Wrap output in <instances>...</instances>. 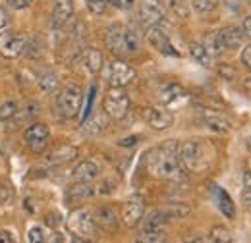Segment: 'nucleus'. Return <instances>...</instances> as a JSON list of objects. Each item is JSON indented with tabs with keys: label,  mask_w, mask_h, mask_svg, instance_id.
<instances>
[{
	"label": "nucleus",
	"mask_w": 251,
	"mask_h": 243,
	"mask_svg": "<svg viewBox=\"0 0 251 243\" xmlns=\"http://www.w3.org/2000/svg\"><path fill=\"white\" fill-rule=\"evenodd\" d=\"M27 240H29V243H41V242H45V234H43V230H41L39 226H35V228L29 230Z\"/></svg>",
	"instance_id": "obj_36"
},
{
	"label": "nucleus",
	"mask_w": 251,
	"mask_h": 243,
	"mask_svg": "<svg viewBox=\"0 0 251 243\" xmlns=\"http://www.w3.org/2000/svg\"><path fill=\"white\" fill-rule=\"evenodd\" d=\"M106 4H112V6H120V0H104Z\"/></svg>",
	"instance_id": "obj_47"
},
{
	"label": "nucleus",
	"mask_w": 251,
	"mask_h": 243,
	"mask_svg": "<svg viewBox=\"0 0 251 243\" xmlns=\"http://www.w3.org/2000/svg\"><path fill=\"white\" fill-rule=\"evenodd\" d=\"M45 222H47V226L56 228V226L60 224V214H58V213H49L47 216H45Z\"/></svg>",
	"instance_id": "obj_39"
},
{
	"label": "nucleus",
	"mask_w": 251,
	"mask_h": 243,
	"mask_svg": "<svg viewBox=\"0 0 251 243\" xmlns=\"http://www.w3.org/2000/svg\"><path fill=\"white\" fill-rule=\"evenodd\" d=\"M102 106H104V112H106L110 118L122 120L126 114H127V110H129V98H127V95L122 91V87H112L110 91L106 93Z\"/></svg>",
	"instance_id": "obj_6"
},
{
	"label": "nucleus",
	"mask_w": 251,
	"mask_h": 243,
	"mask_svg": "<svg viewBox=\"0 0 251 243\" xmlns=\"http://www.w3.org/2000/svg\"><path fill=\"white\" fill-rule=\"evenodd\" d=\"M162 214L168 218V222H170V220H178V218L188 216L189 207H186V205H170L168 209H164V211H162Z\"/></svg>",
	"instance_id": "obj_27"
},
{
	"label": "nucleus",
	"mask_w": 251,
	"mask_h": 243,
	"mask_svg": "<svg viewBox=\"0 0 251 243\" xmlns=\"http://www.w3.org/2000/svg\"><path fill=\"white\" fill-rule=\"evenodd\" d=\"M203 47L209 50L211 56H219L220 52H222V47H220L219 39H217V33H209L207 39H205V43H203Z\"/></svg>",
	"instance_id": "obj_28"
},
{
	"label": "nucleus",
	"mask_w": 251,
	"mask_h": 243,
	"mask_svg": "<svg viewBox=\"0 0 251 243\" xmlns=\"http://www.w3.org/2000/svg\"><path fill=\"white\" fill-rule=\"evenodd\" d=\"M242 31H244V37L251 39V16H248V18H246V22H244V27H242Z\"/></svg>",
	"instance_id": "obj_43"
},
{
	"label": "nucleus",
	"mask_w": 251,
	"mask_h": 243,
	"mask_svg": "<svg viewBox=\"0 0 251 243\" xmlns=\"http://www.w3.org/2000/svg\"><path fill=\"white\" fill-rule=\"evenodd\" d=\"M6 2H8V6L14 8V10H24V8L31 6L33 0H6Z\"/></svg>",
	"instance_id": "obj_38"
},
{
	"label": "nucleus",
	"mask_w": 251,
	"mask_h": 243,
	"mask_svg": "<svg viewBox=\"0 0 251 243\" xmlns=\"http://www.w3.org/2000/svg\"><path fill=\"white\" fill-rule=\"evenodd\" d=\"M217 39H219L222 50H236L242 47V41H244V31L236 25H230V27H224L217 33Z\"/></svg>",
	"instance_id": "obj_12"
},
{
	"label": "nucleus",
	"mask_w": 251,
	"mask_h": 243,
	"mask_svg": "<svg viewBox=\"0 0 251 243\" xmlns=\"http://www.w3.org/2000/svg\"><path fill=\"white\" fill-rule=\"evenodd\" d=\"M143 214H145V201L141 195H133L126 201L124 211H122V220L126 226H129V228L137 226L141 222Z\"/></svg>",
	"instance_id": "obj_9"
},
{
	"label": "nucleus",
	"mask_w": 251,
	"mask_h": 243,
	"mask_svg": "<svg viewBox=\"0 0 251 243\" xmlns=\"http://www.w3.org/2000/svg\"><path fill=\"white\" fill-rule=\"evenodd\" d=\"M81 62H83V66L87 68L89 73H97L102 68V54L97 49H85L81 52Z\"/></svg>",
	"instance_id": "obj_20"
},
{
	"label": "nucleus",
	"mask_w": 251,
	"mask_h": 243,
	"mask_svg": "<svg viewBox=\"0 0 251 243\" xmlns=\"http://www.w3.org/2000/svg\"><path fill=\"white\" fill-rule=\"evenodd\" d=\"M106 47L108 50L118 56V58H126V56H131L137 49H139V39L133 31L120 27V25H112L106 29Z\"/></svg>",
	"instance_id": "obj_3"
},
{
	"label": "nucleus",
	"mask_w": 251,
	"mask_h": 243,
	"mask_svg": "<svg viewBox=\"0 0 251 243\" xmlns=\"http://www.w3.org/2000/svg\"><path fill=\"white\" fill-rule=\"evenodd\" d=\"M164 236H166V232H143V236L139 238V242L160 243V242H164Z\"/></svg>",
	"instance_id": "obj_35"
},
{
	"label": "nucleus",
	"mask_w": 251,
	"mask_h": 243,
	"mask_svg": "<svg viewBox=\"0 0 251 243\" xmlns=\"http://www.w3.org/2000/svg\"><path fill=\"white\" fill-rule=\"evenodd\" d=\"M12 242H14V238H12L10 232H0V243H12Z\"/></svg>",
	"instance_id": "obj_44"
},
{
	"label": "nucleus",
	"mask_w": 251,
	"mask_h": 243,
	"mask_svg": "<svg viewBox=\"0 0 251 243\" xmlns=\"http://www.w3.org/2000/svg\"><path fill=\"white\" fill-rule=\"evenodd\" d=\"M242 201L246 207L251 209V172L244 174V183H242Z\"/></svg>",
	"instance_id": "obj_31"
},
{
	"label": "nucleus",
	"mask_w": 251,
	"mask_h": 243,
	"mask_svg": "<svg viewBox=\"0 0 251 243\" xmlns=\"http://www.w3.org/2000/svg\"><path fill=\"white\" fill-rule=\"evenodd\" d=\"M68 230L79 240H93L97 234L95 218L87 211H75L68 218Z\"/></svg>",
	"instance_id": "obj_5"
},
{
	"label": "nucleus",
	"mask_w": 251,
	"mask_h": 243,
	"mask_svg": "<svg viewBox=\"0 0 251 243\" xmlns=\"http://www.w3.org/2000/svg\"><path fill=\"white\" fill-rule=\"evenodd\" d=\"M246 147H248V151L251 152V135L248 137V139H246Z\"/></svg>",
	"instance_id": "obj_48"
},
{
	"label": "nucleus",
	"mask_w": 251,
	"mask_h": 243,
	"mask_svg": "<svg viewBox=\"0 0 251 243\" xmlns=\"http://www.w3.org/2000/svg\"><path fill=\"white\" fill-rule=\"evenodd\" d=\"M16 112H18L16 102H6V104H2V106H0V120H2V122L12 120Z\"/></svg>",
	"instance_id": "obj_34"
},
{
	"label": "nucleus",
	"mask_w": 251,
	"mask_h": 243,
	"mask_svg": "<svg viewBox=\"0 0 251 243\" xmlns=\"http://www.w3.org/2000/svg\"><path fill=\"white\" fill-rule=\"evenodd\" d=\"M39 85H41V89L43 91H54L56 87H58V77L54 75V73H45L41 79H39Z\"/></svg>",
	"instance_id": "obj_30"
},
{
	"label": "nucleus",
	"mask_w": 251,
	"mask_h": 243,
	"mask_svg": "<svg viewBox=\"0 0 251 243\" xmlns=\"http://www.w3.org/2000/svg\"><path fill=\"white\" fill-rule=\"evenodd\" d=\"M168 6L172 8V12L178 18H182V20L189 18V6L186 4V0H168Z\"/></svg>",
	"instance_id": "obj_29"
},
{
	"label": "nucleus",
	"mask_w": 251,
	"mask_h": 243,
	"mask_svg": "<svg viewBox=\"0 0 251 243\" xmlns=\"http://www.w3.org/2000/svg\"><path fill=\"white\" fill-rule=\"evenodd\" d=\"M147 122L153 129H168L172 123H174V114L168 110V108H162V106H151L147 110Z\"/></svg>",
	"instance_id": "obj_13"
},
{
	"label": "nucleus",
	"mask_w": 251,
	"mask_h": 243,
	"mask_svg": "<svg viewBox=\"0 0 251 243\" xmlns=\"http://www.w3.org/2000/svg\"><path fill=\"white\" fill-rule=\"evenodd\" d=\"M81 102H83V93L77 85L64 87L56 98V106H58L60 114L66 118H75L77 112L81 110Z\"/></svg>",
	"instance_id": "obj_4"
},
{
	"label": "nucleus",
	"mask_w": 251,
	"mask_h": 243,
	"mask_svg": "<svg viewBox=\"0 0 251 243\" xmlns=\"http://www.w3.org/2000/svg\"><path fill=\"white\" fill-rule=\"evenodd\" d=\"M189 52H191L193 60L199 62V64L205 66V68H209V66L213 64V56H211L209 50L203 47V43H193V45L189 47Z\"/></svg>",
	"instance_id": "obj_23"
},
{
	"label": "nucleus",
	"mask_w": 251,
	"mask_h": 243,
	"mask_svg": "<svg viewBox=\"0 0 251 243\" xmlns=\"http://www.w3.org/2000/svg\"><path fill=\"white\" fill-rule=\"evenodd\" d=\"M213 199H215V203H217V207H219L222 214L224 216H228V218H232L234 214H236V209H234V203H232V199H230V195L219 187V185H213Z\"/></svg>",
	"instance_id": "obj_16"
},
{
	"label": "nucleus",
	"mask_w": 251,
	"mask_h": 243,
	"mask_svg": "<svg viewBox=\"0 0 251 243\" xmlns=\"http://www.w3.org/2000/svg\"><path fill=\"white\" fill-rule=\"evenodd\" d=\"M149 170L155 178H160V180H182L184 178L176 141H166L151 152Z\"/></svg>",
	"instance_id": "obj_1"
},
{
	"label": "nucleus",
	"mask_w": 251,
	"mask_h": 243,
	"mask_svg": "<svg viewBox=\"0 0 251 243\" xmlns=\"http://www.w3.org/2000/svg\"><path fill=\"white\" fill-rule=\"evenodd\" d=\"M22 112L24 114H14V118H18V122H27V120H33V118H37L39 116V112H41V106L37 104V102H27L24 108H22Z\"/></svg>",
	"instance_id": "obj_26"
},
{
	"label": "nucleus",
	"mask_w": 251,
	"mask_h": 243,
	"mask_svg": "<svg viewBox=\"0 0 251 243\" xmlns=\"http://www.w3.org/2000/svg\"><path fill=\"white\" fill-rule=\"evenodd\" d=\"M25 141H39V139H47L49 137V127L45 123H33L25 129L24 133Z\"/></svg>",
	"instance_id": "obj_24"
},
{
	"label": "nucleus",
	"mask_w": 251,
	"mask_h": 243,
	"mask_svg": "<svg viewBox=\"0 0 251 243\" xmlns=\"http://www.w3.org/2000/svg\"><path fill=\"white\" fill-rule=\"evenodd\" d=\"M74 16V2L72 0H54L52 6V27H64L70 18Z\"/></svg>",
	"instance_id": "obj_14"
},
{
	"label": "nucleus",
	"mask_w": 251,
	"mask_h": 243,
	"mask_svg": "<svg viewBox=\"0 0 251 243\" xmlns=\"http://www.w3.org/2000/svg\"><path fill=\"white\" fill-rule=\"evenodd\" d=\"M215 158V151L207 141H188L180 151V160L191 172H203L211 166Z\"/></svg>",
	"instance_id": "obj_2"
},
{
	"label": "nucleus",
	"mask_w": 251,
	"mask_h": 243,
	"mask_svg": "<svg viewBox=\"0 0 251 243\" xmlns=\"http://www.w3.org/2000/svg\"><path fill=\"white\" fill-rule=\"evenodd\" d=\"M242 64L251 70V43L244 49V50H242Z\"/></svg>",
	"instance_id": "obj_40"
},
{
	"label": "nucleus",
	"mask_w": 251,
	"mask_h": 243,
	"mask_svg": "<svg viewBox=\"0 0 251 243\" xmlns=\"http://www.w3.org/2000/svg\"><path fill=\"white\" fill-rule=\"evenodd\" d=\"M25 50V39L16 33H4L0 35V56L4 58H18Z\"/></svg>",
	"instance_id": "obj_10"
},
{
	"label": "nucleus",
	"mask_w": 251,
	"mask_h": 243,
	"mask_svg": "<svg viewBox=\"0 0 251 243\" xmlns=\"http://www.w3.org/2000/svg\"><path fill=\"white\" fill-rule=\"evenodd\" d=\"M184 97H186L184 89H182L180 85H176V83H164V85L158 89V100H160L162 104H174V102H178V100L184 98Z\"/></svg>",
	"instance_id": "obj_18"
},
{
	"label": "nucleus",
	"mask_w": 251,
	"mask_h": 243,
	"mask_svg": "<svg viewBox=\"0 0 251 243\" xmlns=\"http://www.w3.org/2000/svg\"><path fill=\"white\" fill-rule=\"evenodd\" d=\"M135 77V72L124 64V62H112L110 64V73H108V79H110V85L112 87H126L127 83H131Z\"/></svg>",
	"instance_id": "obj_11"
},
{
	"label": "nucleus",
	"mask_w": 251,
	"mask_h": 243,
	"mask_svg": "<svg viewBox=\"0 0 251 243\" xmlns=\"http://www.w3.org/2000/svg\"><path fill=\"white\" fill-rule=\"evenodd\" d=\"M104 125H106V122H104V116H100V114H97L95 118L91 120L83 122V131L87 133V135H97V133H100L102 129H104Z\"/></svg>",
	"instance_id": "obj_25"
},
{
	"label": "nucleus",
	"mask_w": 251,
	"mask_h": 243,
	"mask_svg": "<svg viewBox=\"0 0 251 243\" xmlns=\"http://www.w3.org/2000/svg\"><path fill=\"white\" fill-rule=\"evenodd\" d=\"M139 20L145 27L160 25L164 20V10L158 0H141L139 2Z\"/></svg>",
	"instance_id": "obj_7"
},
{
	"label": "nucleus",
	"mask_w": 251,
	"mask_h": 243,
	"mask_svg": "<svg viewBox=\"0 0 251 243\" xmlns=\"http://www.w3.org/2000/svg\"><path fill=\"white\" fill-rule=\"evenodd\" d=\"M87 8L93 12V14H102L106 10V2L104 0H91L87 2Z\"/></svg>",
	"instance_id": "obj_37"
},
{
	"label": "nucleus",
	"mask_w": 251,
	"mask_h": 243,
	"mask_svg": "<svg viewBox=\"0 0 251 243\" xmlns=\"http://www.w3.org/2000/svg\"><path fill=\"white\" fill-rule=\"evenodd\" d=\"M97 176H99V168H97V164L91 162V160H83V162H79L74 168V180L75 182L91 183Z\"/></svg>",
	"instance_id": "obj_15"
},
{
	"label": "nucleus",
	"mask_w": 251,
	"mask_h": 243,
	"mask_svg": "<svg viewBox=\"0 0 251 243\" xmlns=\"http://www.w3.org/2000/svg\"><path fill=\"white\" fill-rule=\"evenodd\" d=\"M85 2H91V0H85Z\"/></svg>",
	"instance_id": "obj_49"
},
{
	"label": "nucleus",
	"mask_w": 251,
	"mask_h": 243,
	"mask_svg": "<svg viewBox=\"0 0 251 243\" xmlns=\"http://www.w3.org/2000/svg\"><path fill=\"white\" fill-rule=\"evenodd\" d=\"M47 139H39V141H29V147H31L33 152H43L45 151V147H47V143H45Z\"/></svg>",
	"instance_id": "obj_42"
},
{
	"label": "nucleus",
	"mask_w": 251,
	"mask_h": 243,
	"mask_svg": "<svg viewBox=\"0 0 251 243\" xmlns=\"http://www.w3.org/2000/svg\"><path fill=\"white\" fill-rule=\"evenodd\" d=\"M10 199H12V191H10V187L0 185V205H2V203H8Z\"/></svg>",
	"instance_id": "obj_41"
},
{
	"label": "nucleus",
	"mask_w": 251,
	"mask_h": 243,
	"mask_svg": "<svg viewBox=\"0 0 251 243\" xmlns=\"http://www.w3.org/2000/svg\"><path fill=\"white\" fill-rule=\"evenodd\" d=\"M217 6H219V0H193V8H195L199 14L213 12Z\"/></svg>",
	"instance_id": "obj_32"
},
{
	"label": "nucleus",
	"mask_w": 251,
	"mask_h": 243,
	"mask_svg": "<svg viewBox=\"0 0 251 243\" xmlns=\"http://www.w3.org/2000/svg\"><path fill=\"white\" fill-rule=\"evenodd\" d=\"M77 156V149L75 147H72V145H62V147H58L56 151L50 154V162L52 164H64V162H70V160H74Z\"/></svg>",
	"instance_id": "obj_22"
},
{
	"label": "nucleus",
	"mask_w": 251,
	"mask_h": 243,
	"mask_svg": "<svg viewBox=\"0 0 251 243\" xmlns=\"http://www.w3.org/2000/svg\"><path fill=\"white\" fill-rule=\"evenodd\" d=\"M6 22H8V16H6L4 8L0 6V27H4V25H6Z\"/></svg>",
	"instance_id": "obj_45"
},
{
	"label": "nucleus",
	"mask_w": 251,
	"mask_h": 243,
	"mask_svg": "<svg viewBox=\"0 0 251 243\" xmlns=\"http://www.w3.org/2000/svg\"><path fill=\"white\" fill-rule=\"evenodd\" d=\"M93 197V189L89 187V183H83V182H77L70 191H68V201L70 203H79V201H85Z\"/></svg>",
	"instance_id": "obj_21"
},
{
	"label": "nucleus",
	"mask_w": 251,
	"mask_h": 243,
	"mask_svg": "<svg viewBox=\"0 0 251 243\" xmlns=\"http://www.w3.org/2000/svg\"><path fill=\"white\" fill-rule=\"evenodd\" d=\"M211 240H213V242H219V243H228L232 238H230V232H228L226 228L217 226V228H213V232H211Z\"/></svg>",
	"instance_id": "obj_33"
},
{
	"label": "nucleus",
	"mask_w": 251,
	"mask_h": 243,
	"mask_svg": "<svg viewBox=\"0 0 251 243\" xmlns=\"http://www.w3.org/2000/svg\"><path fill=\"white\" fill-rule=\"evenodd\" d=\"M203 122H205V125L209 127V129H213V131H217V133H226V131H230V122L226 120L224 116H220L217 112H213V110H207V112H203Z\"/></svg>",
	"instance_id": "obj_19"
},
{
	"label": "nucleus",
	"mask_w": 251,
	"mask_h": 243,
	"mask_svg": "<svg viewBox=\"0 0 251 243\" xmlns=\"http://www.w3.org/2000/svg\"><path fill=\"white\" fill-rule=\"evenodd\" d=\"M95 222L102 230H106V232H114L118 228V216H116V213L112 209H108V207H100L95 213Z\"/></svg>",
	"instance_id": "obj_17"
},
{
	"label": "nucleus",
	"mask_w": 251,
	"mask_h": 243,
	"mask_svg": "<svg viewBox=\"0 0 251 243\" xmlns=\"http://www.w3.org/2000/svg\"><path fill=\"white\" fill-rule=\"evenodd\" d=\"M133 143H135V137H129V139L120 141V145H122V147H129V145H133Z\"/></svg>",
	"instance_id": "obj_46"
},
{
	"label": "nucleus",
	"mask_w": 251,
	"mask_h": 243,
	"mask_svg": "<svg viewBox=\"0 0 251 243\" xmlns=\"http://www.w3.org/2000/svg\"><path fill=\"white\" fill-rule=\"evenodd\" d=\"M147 39L151 43V47L158 50L164 56H178V50L174 49V45L170 43V37L166 35V31L162 29L160 25H153L147 31Z\"/></svg>",
	"instance_id": "obj_8"
}]
</instances>
